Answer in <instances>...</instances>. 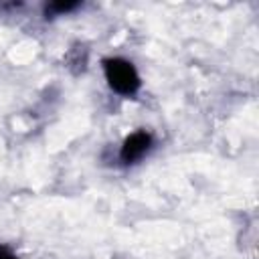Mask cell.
<instances>
[{
    "label": "cell",
    "mask_w": 259,
    "mask_h": 259,
    "mask_svg": "<svg viewBox=\"0 0 259 259\" xmlns=\"http://www.w3.org/2000/svg\"><path fill=\"white\" fill-rule=\"evenodd\" d=\"M103 75L111 91L123 97H132L140 91L142 79L136 65L121 57H107L103 59Z\"/></svg>",
    "instance_id": "cell-1"
},
{
    "label": "cell",
    "mask_w": 259,
    "mask_h": 259,
    "mask_svg": "<svg viewBox=\"0 0 259 259\" xmlns=\"http://www.w3.org/2000/svg\"><path fill=\"white\" fill-rule=\"evenodd\" d=\"M152 146H154L152 134L146 130H138L123 140V144L119 148V162L125 166H132V164L140 162L152 150Z\"/></svg>",
    "instance_id": "cell-2"
},
{
    "label": "cell",
    "mask_w": 259,
    "mask_h": 259,
    "mask_svg": "<svg viewBox=\"0 0 259 259\" xmlns=\"http://www.w3.org/2000/svg\"><path fill=\"white\" fill-rule=\"evenodd\" d=\"M81 2H75V0H55V2L45 4V16H63V14L77 10Z\"/></svg>",
    "instance_id": "cell-3"
},
{
    "label": "cell",
    "mask_w": 259,
    "mask_h": 259,
    "mask_svg": "<svg viewBox=\"0 0 259 259\" xmlns=\"http://www.w3.org/2000/svg\"><path fill=\"white\" fill-rule=\"evenodd\" d=\"M0 259H20L12 249H8L6 245H0Z\"/></svg>",
    "instance_id": "cell-4"
}]
</instances>
